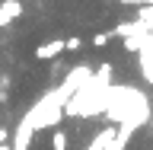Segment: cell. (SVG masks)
Wrapping results in <instances>:
<instances>
[{"label": "cell", "instance_id": "cell-2", "mask_svg": "<svg viewBox=\"0 0 153 150\" xmlns=\"http://www.w3.org/2000/svg\"><path fill=\"white\" fill-rule=\"evenodd\" d=\"M51 150H67V134L64 131H54V134H51Z\"/></svg>", "mask_w": 153, "mask_h": 150}, {"label": "cell", "instance_id": "cell-3", "mask_svg": "<svg viewBox=\"0 0 153 150\" xmlns=\"http://www.w3.org/2000/svg\"><path fill=\"white\" fill-rule=\"evenodd\" d=\"M80 48H83V38H80V35H70L64 42V51H80Z\"/></svg>", "mask_w": 153, "mask_h": 150}, {"label": "cell", "instance_id": "cell-5", "mask_svg": "<svg viewBox=\"0 0 153 150\" xmlns=\"http://www.w3.org/2000/svg\"><path fill=\"white\" fill-rule=\"evenodd\" d=\"M0 141H7V128H0Z\"/></svg>", "mask_w": 153, "mask_h": 150}, {"label": "cell", "instance_id": "cell-4", "mask_svg": "<svg viewBox=\"0 0 153 150\" xmlns=\"http://www.w3.org/2000/svg\"><path fill=\"white\" fill-rule=\"evenodd\" d=\"M108 38H112V32H96V35H93V48L108 45Z\"/></svg>", "mask_w": 153, "mask_h": 150}, {"label": "cell", "instance_id": "cell-1", "mask_svg": "<svg viewBox=\"0 0 153 150\" xmlns=\"http://www.w3.org/2000/svg\"><path fill=\"white\" fill-rule=\"evenodd\" d=\"M61 51H64V42H45V45L35 48V57L38 61H51V57H57Z\"/></svg>", "mask_w": 153, "mask_h": 150}]
</instances>
